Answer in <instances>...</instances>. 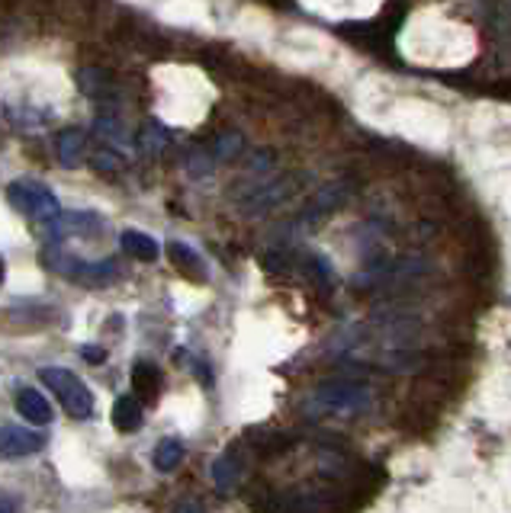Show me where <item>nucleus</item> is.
Returning <instances> with one entry per match:
<instances>
[{"mask_svg":"<svg viewBox=\"0 0 511 513\" xmlns=\"http://www.w3.org/2000/svg\"><path fill=\"white\" fill-rule=\"evenodd\" d=\"M81 356H84L91 366H100L103 359H107V350H103V347H84V350H81Z\"/></svg>","mask_w":511,"mask_h":513,"instance_id":"obj_24","label":"nucleus"},{"mask_svg":"<svg viewBox=\"0 0 511 513\" xmlns=\"http://www.w3.org/2000/svg\"><path fill=\"white\" fill-rule=\"evenodd\" d=\"M43 261H45V267H52L55 273L68 276V280L81 282V286H91V289L110 286V282H116V276H120L116 261L87 263V261H78V257H64V253H58V251H45Z\"/></svg>","mask_w":511,"mask_h":513,"instance_id":"obj_4","label":"nucleus"},{"mask_svg":"<svg viewBox=\"0 0 511 513\" xmlns=\"http://www.w3.org/2000/svg\"><path fill=\"white\" fill-rule=\"evenodd\" d=\"M39 379L49 385V392L62 401V408L68 411L72 417H78V421H81V417H91L93 394H91V388H87L84 382L72 373V369H62V366H45V369H39Z\"/></svg>","mask_w":511,"mask_h":513,"instance_id":"obj_2","label":"nucleus"},{"mask_svg":"<svg viewBox=\"0 0 511 513\" xmlns=\"http://www.w3.org/2000/svg\"><path fill=\"white\" fill-rule=\"evenodd\" d=\"M168 253H170V261L178 263L180 270H187V273H199V270H203V261H199V253L193 251V247H187L184 241H170V244H168Z\"/></svg>","mask_w":511,"mask_h":513,"instance_id":"obj_19","label":"nucleus"},{"mask_svg":"<svg viewBox=\"0 0 511 513\" xmlns=\"http://www.w3.org/2000/svg\"><path fill=\"white\" fill-rule=\"evenodd\" d=\"M238 475H242V469H238L235 456H219L213 462V485L219 488L222 494L232 491V488L238 485Z\"/></svg>","mask_w":511,"mask_h":513,"instance_id":"obj_18","label":"nucleus"},{"mask_svg":"<svg viewBox=\"0 0 511 513\" xmlns=\"http://www.w3.org/2000/svg\"><path fill=\"white\" fill-rule=\"evenodd\" d=\"M187 170H190V176L213 174V155H193L190 161H187Z\"/></svg>","mask_w":511,"mask_h":513,"instance_id":"obj_23","label":"nucleus"},{"mask_svg":"<svg viewBox=\"0 0 511 513\" xmlns=\"http://www.w3.org/2000/svg\"><path fill=\"white\" fill-rule=\"evenodd\" d=\"M174 513H203V507L193 504V500H180L178 510H174Z\"/></svg>","mask_w":511,"mask_h":513,"instance_id":"obj_25","label":"nucleus"},{"mask_svg":"<svg viewBox=\"0 0 511 513\" xmlns=\"http://www.w3.org/2000/svg\"><path fill=\"white\" fill-rule=\"evenodd\" d=\"M4 276H7V263H4V257H0V286H4Z\"/></svg>","mask_w":511,"mask_h":513,"instance_id":"obj_27","label":"nucleus"},{"mask_svg":"<svg viewBox=\"0 0 511 513\" xmlns=\"http://www.w3.org/2000/svg\"><path fill=\"white\" fill-rule=\"evenodd\" d=\"M74 81H78V90L91 100H107L116 90V78L107 68H81Z\"/></svg>","mask_w":511,"mask_h":513,"instance_id":"obj_9","label":"nucleus"},{"mask_svg":"<svg viewBox=\"0 0 511 513\" xmlns=\"http://www.w3.org/2000/svg\"><path fill=\"white\" fill-rule=\"evenodd\" d=\"M4 116L14 122L16 128H43L55 119L52 106H4Z\"/></svg>","mask_w":511,"mask_h":513,"instance_id":"obj_12","label":"nucleus"},{"mask_svg":"<svg viewBox=\"0 0 511 513\" xmlns=\"http://www.w3.org/2000/svg\"><path fill=\"white\" fill-rule=\"evenodd\" d=\"M296 180L299 176H280V180H274V183L255 186V193L245 199L242 209L248 212V215H264V212L277 209L280 203H286V199L296 193Z\"/></svg>","mask_w":511,"mask_h":513,"instance_id":"obj_6","label":"nucleus"},{"mask_svg":"<svg viewBox=\"0 0 511 513\" xmlns=\"http://www.w3.org/2000/svg\"><path fill=\"white\" fill-rule=\"evenodd\" d=\"M145 414H142V404H139V398L135 394H122V398H116L113 404V427L122 430V433H135V430L142 427Z\"/></svg>","mask_w":511,"mask_h":513,"instance_id":"obj_14","label":"nucleus"},{"mask_svg":"<svg viewBox=\"0 0 511 513\" xmlns=\"http://www.w3.org/2000/svg\"><path fill=\"white\" fill-rule=\"evenodd\" d=\"M120 244L129 257H135V261H142V263H155L158 253H161V247H158V241L151 238V234L135 232V228H126V232L120 234Z\"/></svg>","mask_w":511,"mask_h":513,"instance_id":"obj_11","label":"nucleus"},{"mask_svg":"<svg viewBox=\"0 0 511 513\" xmlns=\"http://www.w3.org/2000/svg\"><path fill=\"white\" fill-rule=\"evenodd\" d=\"M55 148H58V161H62L64 167H78V164L84 161L87 135L81 132V128H64V132L58 135Z\"/></svg>","mask_w":511,"mask_h":513,"instance_id":"obj_13","label":"nucleus"},{"mask_svg":"<svg viewBox=\"0 0 511 513\" xmlns=\"http://www.w3.org/2000/svg\"><path fill=\"white\" fill-rule=\"evenodd\" d=\"M103 232V218L97 212H68V215H58L49 222L52 241L62 238H93V234Z\"/></svg>","mask_w":511,"mask_h":513,"instance_id":"obj_7","label":"nucleus"},{"mask_svg":"<svg viewBox=\"0 0 511 513\" xmlns=\"http://www.w3.org/2000/svg\"><path fill=\"white\" fill-rule=\"evenodd\" d=\"M370 408V388L354 379H328L309 394L313 417H354Z\"/></svg>","mask_w":511,"mask_h":513,"instance_id":"obj_1","label":"nucleus"},{"mask_svg":"<svg viewBox=\"0 0 511 513\" xmlns=\"http://www.w3.org/2000/svg\"><path fill=\"white\" fill-rule=\"evenodd\" d=\"M0 513H16V500L14 498H0Z\"/></svg>","mask_w":511,"mask_h":513,"instance_id":"obj_26","label":"nucleus"},{"mask_svg":"<svg viewBox=\"0 0 511 513\" xmlns=\"http://www.w3.org/2000/svg\"><path fill=\"white\" fill-rule=\"evenodd\" d=\"M151 462H155L158 471H174L184 462V443L178 436H164L161 443L155 446V452H151Z\"/></svg>","mask_w":511,"mask_h":513,"instance_id":"obj_16","label":"nucleus"},{"mask_svg":"<svg viewBox=\"0 0 511 513\" xmlns=\"http://www.w3.org/2000/svg\"><path fill=\"white\" fill-rule=\"evenodd\" d=\"M245 148V138L238 132H222L213 145V157L216 161H235V157L242 155Z\"/></svg>","mask_w":511,"mask_h":513,"instance_id":"obj_20","label":"nucleus"},{"mask_svg":"<svg viewBox=\"0 0 511 513\" xmlns=\"http://www.w3.org/2000/svg\"><path fill=\"white\" fill-rule=\"evenodd\" d=\"M45 446V436L29 427H16V423H4L0 427V459H26L36 456Z\"/></svg>","mask_w":511,"mask_h":513,"instance_id":"obj_5","label":"nucleus"},{"mask_svg":"<svg viewBox=\"0 0 511 513\" xmlns=\"http://www.w3.org/2000/svg\"><path fill=\"white\" fill-rule=\"evenodd\" d=\"M93 128H97V135H100V138H103V141H107L110 148H120L122 141H126V128L120 126V119H116L113 113L100 116L97 126H93Z\"/></svg>","mask_w":511,"mask_h":513,"instance_id":"obj_21","label":"nucleus"},{"mask_svg":"<svg viewBox=\"0 0 511 513\" xmlns=\"http://www.w3.org/2000/svg\"><path fill=\"white\" fill-rule=\"evenodd\" d=\"M16 411L23 414V421L39 423V427L52 423V417H55V411H52L49 398H45L43 392H36V388H23V392L16 394Z\"/></svg>","mask_w":511,"mask_h":513,"instance_id":"obj_10","label":"nucleus"},{"mask_svg":"<svg viewBox=\"0 0 511 513\" xmlns=\"http://www.w3.org/2000/svg\"><path fill=\"white\" fill-rule=\"evenodd\" d=\"M132 392L135 398L142 401H155L161 392V373H158L151 363H135L132 366Z\"/></svg>","mask_w":511,"mask_h":513,"instance_id":"obj_15","label":"nucleus"},{"mask_svg":"<svg viewBox=\"0 0 511 513\" xmlns=\"http://www.w3.org/2000/svg\"><path fill=\"white\" fill-rule=\"evenodd\" d=\"M348 196H351L348 183H325V186H319V190H315V196L309 199V205H305V212H303V222L315 225V222L328 218L332 212H338L341 205L348 203Z\"/></svg>","mask_w":511,"mask_h":513,"instance_id":"obj_8","label":"nucleus"},{"mask_svg":"<svg viewBox=\"0 0 511 513\" xmlns=\"http://www.w3.org/2000/svg\"><path fill=\"white\" fill-rule=\"evenodd\" d=\"M93 170H100V174H116V170H122V157L116 155L113 148H100L97 155H93Z\"/></svg>","mask_w":511,"mask_h":513,"instance_id":"obj_22","label":"nucleus"},{"mask_svg":"<svg viewBox=\"0 0 511 513\" xmlns=\"http://www.w3.org/2000/svg\"><path fill=\"white\" fill-rule=\"evenodd\" d=\"M168 145H170L168 128H164L161 122H145V126H142V135H139V148H142V155L158 157L164 148H168Z\"/></svg>","mask_w":511,"mask_h":513,"instance_id":"obj_17","label":"nucleus"},{"mask_svg":"<svg viewBox=\"0 0 511 513\" xmlns=\"http://www.w3.org/2000/svg\"><path fill=\"white\" fill-rule=\"evenodd\" d=\"M7 199L16 212L23 215L36 218V222H45L49 225L52 218L62 215V205H58V196L39 180H14L7 186Z\"/></svg>","mask_w":511,"mask_h":513,"instance_id":"obj_3","label":"nucleus"}]
</instances>
